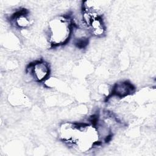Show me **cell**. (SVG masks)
Masks as SVG:
<instances>
[{
  "instance_id": "obj_4",
  "label": "cell",
  "mask_w": 156,
  "mask_h": 156,
  "mask_svg": "<svg viewBox=\"0 0 156 156\" xmlns=\"http://www.w3.org/2000/svg\"><path fill=\"white\" fill-rule=\"evenodd\" d=\"M135 91V87L131 82L128 80H121L112 86L108 96L121 99L132 94Z\"/></svg>"
},
{
  "instance_id": "obj_3",
  "label": "cell",
  "mask_w": 156,
  "mask_h": 156,
  "mask_svg": "<svg viewBox=\"0 0 156 156\" xmlns=\"http://www.w3.org/2000/svg\"><path fill=\"white\" fill-rule=\"evenodd\" d=\"M10 23L16 29L20 30H27L32 25L33 20L26 9L18 10L9 18Z\"/></svg>"
},
{
  "instance_id": "obj_5",
  "label": "cell",
  "mask_w": 156,
  "mask_h": 156,
  "mask_svg": "<svg viewBox=\"0 0 156 156\" xmlns=\"http://www.w3.org/2000/svg\"><path fill=\"white\" fill-rule=\"evenodd\" d=\"M91 36L96 38H102L106 34V25L102 16L93 18L88 25Z\"/></svg>"
},
{
  "instance_id": "obj_1",
  "label": "cell",
  "mask_w": 156,
  "mask_h": 156,
  "mask_svg": "<svg viewBox=\"0 0 156 156\" xmlns=\"http://www.w3.org/2000/svg\"><path fill=\"white\" fill-rule=\"evenodd\" d=\"M73 29L72 16L63 15L51 20L48 25L47 39L52 47L66 44L71 40Z\"/></svg>"
},
{
  "instance_id": "obj_2",
  "label": "cell",
  "mask_w": 156,
  "mask_h": 156,
  "mask_svg": "<svg viewBox=\"0 0 156 156\" xmlns=\"http://www.w3.org/2000/svg\"><path fill=\"white\" fill-rule=\"evenodd\" d=\"M51 72L50 65L43 59L29 63L26 68V73L30 79L37 83H44L49 78Z\"/></svg>"
}]
</instances>
